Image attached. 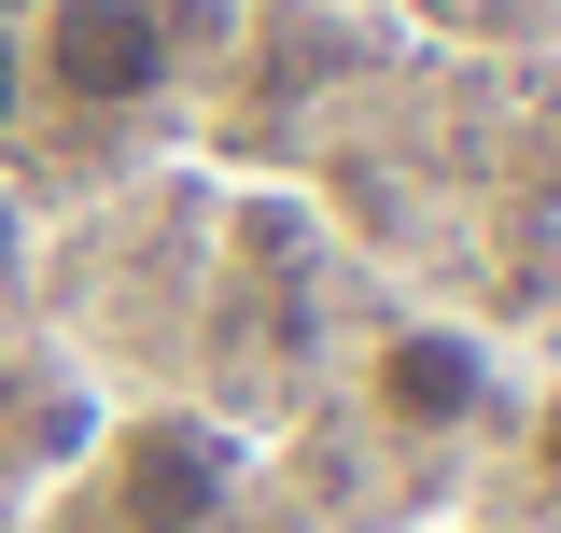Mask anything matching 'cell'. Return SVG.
Wrapping results in <instances>:
<instances>
[{
  "mask_svg": "<svg viewBox=\"0 0 561 533\" xmlns=\"http://www.w3.org/2000/svg\"><path fill=\"white\" fill-rule=\"evenodd\" d=\"M169 70H183L169 0H43V84L70 113H140L169 99Z\"/></svg>",
  "mask_w": 561,
  "mask_h": 533,
  "instance_id": "1",
  "label": "cell"
},
{
  "mask_svg": "<svg viewBox=\"0 0 561 533\" xmlns=\"http://www.w3.org/2000/svg\"><path fill=\"white\" fill-rule=\"evenodd\" d=\"M225 491H239L225 421L154 407V421H127V435H113V520H127V533H210V520H225Z\"/></svg>",
  "mask_w": 561,
  "mask_h": 533,
  "instance_id": "2",
  "label": "cell"
},
{
  "mask_svg": "<svg viewBox=\"0 0 561 533\" xmlns=\"http://www.w3.org/2000/svg\"><path fill=\"white\" fill-rule=\"evenodd\" d=\"M491 394V351L463 324H408V337H379V421L393 435H463Z\"/></svg>",
  "mask_w": 561,
  "mask_h": 533,
  "instance_id": "3",
  "label": "cell"
},
{
  "mask_svg": "<svg viewBox=\"0 0 561 533\" xmlns=\"http://www.w3.org/2000/svg\"><path fill=\"white\" fill-rule=\"evenodd\" d=\"M534 477H548V491H561V394L534 407Z\"/></svg>",
  "mask_w": 561,
  "mask_h": 533,
  "instance_id": "4",
  "label": "cell"
},
{
  "mask_svg": "<svg viewBox=\"0 0 561 533\" xmlns=\"http://www.w3.org/2000/svg\"><path fill=\"white\" fill-rule=\"evenodd\" d=\"M14 266H28V225H14V197H0V295H14Z\"/></svg>",
  "mask_w": 561,
  "mask_h": 533,
  "instance_id": "5",
  "label": "cell"
},
{
  "mask_svg": "<svg viewBox=\"0 0 561 533\" xmlns=\"http://www.w3.org/2000/svg\"><path fill=\"white\" fill-rule=\"evenodd\" d=\"M113 533H127V520H113Z\"/></svg>",
  "mask_w": 561,
  "mask_h": 533,
  "instance_id": "6",
  "label": "cell"
}]
</instances>
